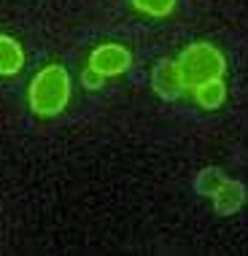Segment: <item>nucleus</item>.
Here are the masks:
<instances>
[{"label":"nucleus","mask_w":248,"mask_h":256,"mask_svg":"<svg viewBox=\"0 0 248 256\" xmlns=\"http://www.w3.org/2000/svg\"><path fill=\"white\" fill-rule=\"evenodd\" d=\"M70 92H73L70 73L62 65H46L32 76L30 89H27V100H30L32 114L60 116L70 102Z\"/></svg>","instance_id":"nucleus-1"},{"label":"nucleus","mask_w":248,"mask_h":256,"mask_svg":"<svg viewBox=\"0 0 248 256\" xmlns=\"http://www.w3.org/2000/svg\"><path fill=\"white\" fill-rule=\"evenodd\" d=\"M24 68V49L16 38L0 32V76H16Z\"/></svg>","instance_id":"nucleus-6"},{"label":"nucleus","mask_w":248,"mask_h":256,"mask_svg":"<svg viewBox=\"0 0 248 256\" xmlns=\"http://www.w3.org/2000/svg\"><path fill=\"white\" fill-rule=\"evenodd\" d=\"M102 84H106V76L98 73L94 68H84L81 70V86L86 89V92H98V89H102Z\"/></svg>","instance_id":"nucleus-10"},{"label":"nucleus","mask_w":248,"mask_h":256,"mask_svg":"<svg viewBox=\"0 0 248 256\" xmlns=\"http://www.w3.org/2000/svg\"><path fill=\"white\" fill-rule=\"evenodd\" d=\"M151 89L160 94L162 100H178L186 92L181 68H178V60H160L151 70Z\"/></svg>","instance_id":"nucleus-4"},{"label":"nucleus","mask_w":248,"mask_h":256,"mask_svg":"<svg viewBox=\"0 0 248 256\" xmlns=\"http://www.w3.org/2000/svg\"><path fill=\"white\" fill-rule=\"evenodd\" d=\"M176 3H178V0H132V6H135L138 11L148 14V16H156V19L173 14Z\"/></svg>","instance_id":"nucleus-9"},{"label":"nucleus","mask_w":248,"mask_h":256,"mask_svg":"<svg viewBox=\"0 0 248 256\" xmlns=\"http://www.w3.org/2000/svg\"><path fill=\"white\" fill-rule=\"evenodd\" d=\"M192 92H194V100H197L200 108L216 110V108H222L226 102V81L224 78L205 81V84H200L197 89H192Z\"/></svg>","instance_id":"nucleus-7"},{"label":"nucleus","mask_w":248,"mask_h":256,"mask_svg":"<svg viewBox=\"0 0 248 256\" xmlns=\"http://www.w3.org/2000/svg\"><path fill=\"white\" fill-rule=\"evenodd\" d=\"M246 197H248V189L240 181L235 178H226V181L218 186V192L213 194V210L218 213V216H232V213H238L240 208L246 205Z\"/></svg>","instance_id":"nucleus-5"},{"label":"nucleus","mask_w":248,"mask_h":256,"mask_svg":"<svg viewBox=\"0 0 248 256\" xmlns=\"http://www.w3.org/2000/svg\"><path fill=\"white\" fill-rule=\"evenodd\" d=\"M178 68H181L186 89H197L200 84H205V81L224 78L226 60L213 44H192L181 52Z\"/></svg>","instance_id":"nucleus-2"},{"label":"nucleus","mask_w":248,"mask_h":256,"mask_svg":"<svg viewBox=\"0 0 248 256\" xmlns=\"http://www.w3.org/2000/svg\"><path fill=\"white\" fill-rule=\"evenodd\" d=\"M89 68H94L106 78L111 76H122L132 68V52L122 44H100L89 54Z\"/></svg>","instance_id":"nucleus-3"},{"label":"nucleus","mask_w":248,"mask_h":256,"mask_svg":"<svg viewBox=\"0 0 248 256\" xmlns=\"http://www.w3.org/2000/svg\"><path fill=\"white\" fill-rule=\"evenodd\" d=\"M224 181H226V172H224L222 168H205V170H200V172H197L194 186H197L200 194L213 197V194L218 192V186H222Z\"/></svg>","instance_id":"nucleus-8"}]
</instances>
